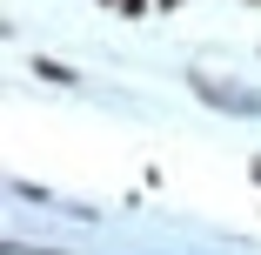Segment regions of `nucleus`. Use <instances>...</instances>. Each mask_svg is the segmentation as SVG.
Masks as SVG:
<instances>
[{"label": "nucleus", "instance_id": "nucleus-2", "mask_svg": "<svg viewBox=\"0 0 261 255\" xmlns=\"http://www.w3.org/2000/svg\"><path fill=\"white\" fill-rule=\"evenodd\" d=\"M248 175H254V181H261V155H254V161H248Z\"/></svg>", "mask_w": 261, "mask_h": 255}, {"label": "nucleus", "instance_id": "nucleus-1", "mask_svg": "<svg viewBox=\"0 0 261 255\" xmlns=\"http://www.w3.org/2000/svg\"><path fill=\"white\" fill-rule=\"evenodd\" d=\"M114 7H121V14L134 20V14H147V0H114Z\"/></svg>", "mask_w": 261, "mask_h": 255}]
</instances>
